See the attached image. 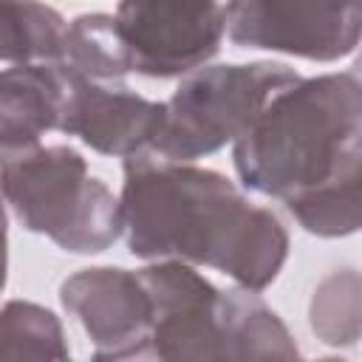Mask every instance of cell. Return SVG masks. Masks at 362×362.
Listing matches in <instances>:
<instances>
[{
  "mask_svg": "<svg viewBox=\"0 0 362 362\" xmlns=\"http://www.w3.org/2000/svg\"><path fill=\"white\" fill-rule=\"evenodd\" d=\"M141 277L122 269H96L65 283V305L76 311L99 345H110L107 356L144 351L153 303Z\"/></svg>",
  "mask_w": 362,
  "mask_h": 362,
  "instance_id": "obj_9",
  "label": "cell"
},
{
  "mask_svg": "<svg viewBox=\"0 0 362 362\" xmlns=\"http://www.w3.org/2000/svg\"><path fill=\"white\" fill-rule=\"evenodd\" d=\"M161 119L164 105L144 102L127 93L124 88H107L90 79H65L59 127L68 133H79L96 150H141L144 144H153V139L158 136Z\"/></svg>",
  "mask_w": 362,
  "mask_h": 362,
  "instance_id": "obj_8",
  "label": "cell"
},
{
  "mask_svg": "<svg viewBox=\"0 0 362 362\" xmlns=\"http://www.w3.org/2000/svg\"><path fill=\"white\" fill-rule=\"evenodd\" d=\"M6 277V238H3V212H0V288Z\"/></svg>",
  "mask_w": 362,
  "mask_h": 362,
  "instance_id": "obj_14",
  "label": "cell"
},
{
  "mask_svg": "<svg viewBox=\"0 0 362 362\" xmlns=\"http://www.w3.org/2000/svg\"><path fill=\"white\" fill-rule=\"evenodd\" d=\"M359 93L354 76H328L277 93L243 130L235 164L246 187L283 195L311 232L356 229Z\"/></svg>",
  "mask_w": 362,
  "mask_h": 362,
  "instance_id": "obj_1",
  "label": "cell"
},
{
  "mask_svg": "<svg viewBox=\"0 0 362 362\" xmlns=\"http://www.w3.org/2000/svg\"><path fill=\"white\" fill-rule=\"evenodd\" d=\"M65 79L57 68L0 74V150H25L45 127L59 124Z\"/></svg>",
  "mask_w": 362,
  "mask_h": 362,
  "instance_id": "obj_10",
  "label": "cell"
},
{
  "mask_svg": "<svg viewBox=\"0 0 362 362\" xmlns=\"http://www.w3.org/2000/svg\"><path fill=\"white\" fill-rule=\"evenodd\" d=\"M62 20L42 6H0V57H57Z\"/></svg>",
  "mask_w": 362,
  "mask_h": 362,
  "instance_id": "obj_13",
  "label": "cell"
},
{
  "mask_svg": "<svg viewBox=\"0 0 362 362\" xmlns=\"http://www.w3.org/2000/svg\"><path fill=\"white\" fill-rule=\"evenodd\" d=\"M141 283L156 317L158 362H232L226 303L189 269H147Z\"/></svg>",
  "mask_w": 362,
  "mask_h": 362,
  "instance_id": "obj_5",
  "label": "cell"
},
{
  "mask_svg": "<svg viewBox=\"0 0 362 362\" xmlns=\"http://www.w3.org/2000/svg\"><path fill=\"white\" fill-rule=\"evenodd\" d=\"M0 362H71L54 314L8 303L0 311Z\"/></svg>",
  "mask_w": 362,
  "mask_h": 362,
  "instance_id": "obj_11",
  "label": "cell"
},
{
  "mask_svg": "<svg viewBox=\"0 0 362 362\" xmlns=\"http://www.w3.org/2000/svg\"><path fill=\"white\" fill-rule=\"evenodd\" d=\"M359 6H269L238 3L223 8L232 40L260 48H283L305 57H337L354 48Z\"/></svg>",
  "mask_w": 362,
  "mask_h": 362,
  "instance_id": "obj_7",
  "label": "cell"
},
{
  "mask_svg": "<svg viewBox=\"0 0 362 362\" xmlns=\"http://www.w3.org/2000/svg\"><path fill=\"white\" fill-rule=\"evenodd\" d=\"M325 362H334V359H325Z\"/></svg>",
  "mask_w": 362,
  "mask_h": 362,
  "instance_id": "obj_15",
  "label": "cell"
},
{
  "mask_svg": "<svg viewBox=\"0 0 362 362\" xmlns=\"http://www.w3.org/2000/svg\"><path fill=\"white\" fill-rule=\"evenodd\" d=\"M0 187L28 229L74 252H99L122 226L113 195L85 178L82 158L65 147L0 150Z\"/></svg>",
  "mask_w": 362,
  "mask_h": 362,
  "instance_id": "obj_3",
  "label": "cell"
},
{
  "mask_svg": "<svg viewBox=\"0 0 362 362\" xmlns=\"http://www.w3.org/2000/svg\"><path fill=\"white\" fill-rule=\"evenodd\" d=\"M297 85V74L283 65H221L192 76L170 105L153 150L161 158H195L221 147L255 122L269 96Z\"/></svg>",
  "mask_w": 362,
  "mask_h": 362,
  "instance_id": "obj_4",
  "label": "cell"
},
{
  "mask_svg": "<svg viewBox=\"0 0 362 362\" xmlns=\"http://www.w3.org/2000/svg\"><path fill=\"white\" fill-rule=\"evenodd\" d=\"M127 71L170 76L206 59L223 31L221 6H122L113 20Z\"/></svg>",
  "mask_w": 362,
  "mask_h": 362,
  "instance_id": "obj_6",
  "label": "cell"
},
{
  "mask_svg": "<svg viewBox=\"0 0 362 362\" xmlns=\"http://www.w3.org/2000/svg\"><path fill=\"white\" fill-rule=\"evenodd\" d=\"M122 215L133 255H187L252 288L266 286L286 255L277 218L249 206L215 173L158 167L139 156L127 164Z\"/></svg>",
  "mask_w": 362,
  "mask_h": 362,
  "instance_id": "obj_2",
  "label": "cell"
},
{
  "mask_svg": "<svg viewBox=\"0 0 362 362\" xmlns=\"http://www.w3.org/2000/svg\"><path fill=\"white\" fill-rule=\"evenodd\" d=\"M226 322L232 351H238L243 362H297V351L288 345L283 325L260 303H226Z\"/></svg>",
  "mask_w": 362,
  "mask_h": 362,
  "instance_id": "obj_12",
  "label": "cell"
}]
</instances>
